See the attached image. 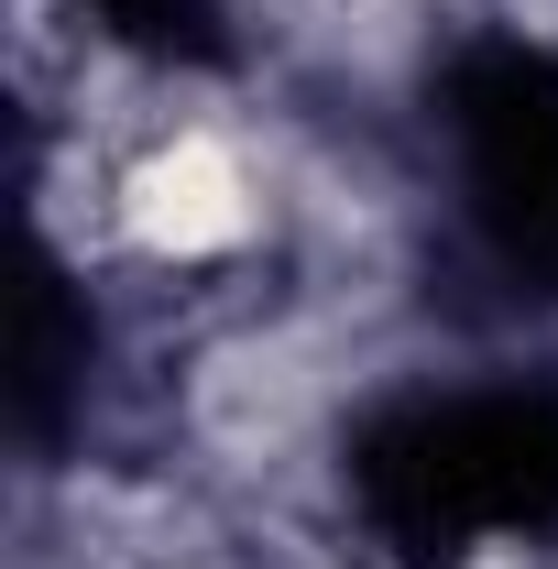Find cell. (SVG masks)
I'll return each instance as SVG.
<instances>
[{
	"mask_svg": "<svg viewBox=\"0 0 558 569\" xmlns=\"http://www.w3.org/2000/svg\"><path fill=\"white\" fill-rule=\"evenodd\" d=\"M252 219H263V187H252V164H241L230 132H176L132 176V230L153 241V252H176V263L252 241Z\"/></svg>",
	"mask_w": 558,
	"mask_h": 569,
	"instance_id": "6da1fadb",
	"label": "cell"
},
{
	"mask_svg": "<svg viewBox=\"0 0 558 569\" xmlns=\"http://www.w3.org/2000/svg\"><path fill=\"white\" fill-rule=\"evenodd\" d=\"M318 417V351L307 340H241L198 372V427L219 449H285Z\"/></svg>",
	"mask_w": 558,
	"mask_h": 569,
	"instance_id": "7a4b0ae2",
	"label": "cell"
}]
</instances>
